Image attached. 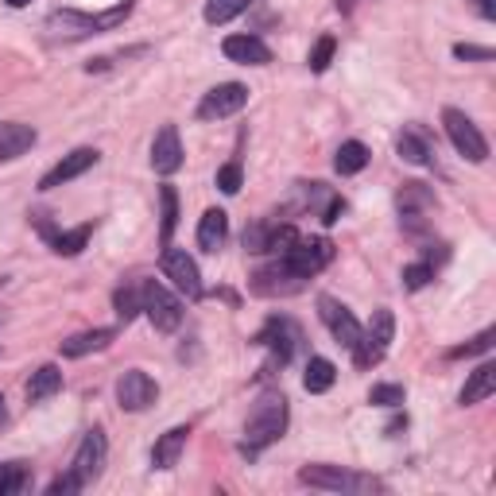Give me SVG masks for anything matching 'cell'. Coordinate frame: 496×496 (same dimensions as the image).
Masks as SVG:
<instances>
[{
    "mask_svg": "<svg viewBox=\"0 0 496 496\" xmlns=\"http://www.w3.org/2000/svg\"><path fill=\"white\" fill-rule=\"evenodd\" d=\"M299 481L303 485H314V489H329V492H369V489H381V481L372 477H357L341 466H303L299 469Z\"/></svg>",
    "mask_w": 496,
    "mask_h": 496,
    "instance_id": "obj_6",
    "label": "cell"
},
{
    "mask_svg": "<svg viewBox=\"0 0 496 496\" xmlns=\"http://www.w3.org/2000/svg\"><path fill=\"white\" fill-rule=\"evenodd\" d=\"M8 423V407H4V396H0V427Z\"/></svg>",
    "mask_w": 496,
    "mask_h": 496,
    "instance_id": "obj_41",
    "label": "cell"
},
{
    "mask_svg": "<svg viewBox=\"0 0 496 496\" xmlns=\"http://www.w3.org/2000/svg\"><path fill=\"white\" fill-rule=\"evenodd\" d=\"M252 4V0H206V23H229V20H237L241 12Z\"/></svg>",
    "mask_w": 496,
    "mask_h": 496,
    "instance_id": "obj_29",
    "label": "cell"
},
{
    "mask_svg": "<svg viewBox=\"0 0 496 496\" xmlns=\"http://www.w3.org/2000/svg\"><path fill=\"white\" fill-rule=\"evenodd\" d=\"M58 388H63V372H58L55 364H43V369H35L31 381H28V399L39 404V399H51Z\"/></svg>",
    "mask_w": 496,
    "mask_h": 496,
    "instance_id": "obj_24",
    "label": "cell"
},
{
    "mask_svg": "<svg viewBox=\"0 0 496 496\" xmlns=\"http://www.w3.org/2000/svg\"><path fill=\"white\" fill-rule=\"evenodd\" d=\"M442 124H446V136H450V144L462 151L469 163H485V159H489L485 136H481V128L469 121L462 109H446V113H442Z\"/></svg>",
    "mask_w": 496,
    "mask_h": 496,
    "instance_id": "obj_7",
    "label": "cell"
},
{
    "mask_svg": "<svg viewBox=\"0 0 496 496\" xmlns=\"http://www.w3.org/2000/svg\"><path fill=\"white\" fill-rule=\"evenodd\" d=\"M151 167L159 175H175L183 167V144H179V128L163 124L156 133V144H151Z\"/></svg>",
    "mask_w": 496,
    "mask_h": 496,
    "instance_id": "obj_16",
    "label": "cell"
},
{
    "mask_svg": "<svg viewBox=\"0 0 496 496\" xmlns=\"http://www.w3.org/2000/svg\"><path fill=\"white\" fill-rule=\"evenodd\" d=\"M28 148H35V128L20 121H0V163L20 159Z\"/></svg>",
    "mask_w": 496,
    "mask_h": 496,
    "instance_id": "obj_18",
    "label": "cell"
},
{
    "mask_svg": "<svg viewBox=\"0 0 496 496\" xmlns=\"http://www.w3.org/2000/svg\"><path fill=\"white\" fill-rule=\"evenodd\" d=\"M334 51H338V39H334V35H322V39L314 43L311 58H306V66H311L314 74H326V66L334 63Z\"/></svg>",
    "mask_w": 496,
    "mask_h": 496,
    "instance_id": "obj_31",
    "label": "cell"
},
{
    "mask_svg": "<svg viewBox=\"0 0 496 496\" xmlns=\"http://www.w3.org/2000/svg\"><path fill=\"white\" fill-rule=\"evenodd\" d=\"M454 55H458V58H466V63H469V58H477V63H489V58H492V47H474V43H458V47H454Z\"/></svg>",
    "mask_w": 496,
    "mask_h": 496,
    "instance_id": "obj_38",
    "label": "cell"
},
{
    "mask_svg": "<svg viewBox=\"0 0 496 496\" xmlns=\"http://www.w3.org/2000/svg\"><path fill=\"white\" fill-rule=\"evenodd\" d=\"M105 458H109V439H105L101 427H93V431H86V439H81L70 474H74L81 485H93V481L101 477V469H105Z\"/></svg>",
    "mask_w": 496,
    "mask_h": 496,
    "instance_id": "obj_8",
    "label": "cell"
},
{
    "mask_svg": "<svg viewBox=\"0 0 496 496\" xmlns=\"http://www.w3.org/2000/svg\"><path fill=\"white\" fill-rule=\"evenodd\" d=\"M229 237V218L226 210H206L202 221H198V244L206 248V252H218L221 244Z\"/></svg>",
    "mask_w": 496,
    "mask_h": 496,
    "instance_id": "obj_20",
    "label": "cell"
},
{
    "mask_svg": "<svg viewBox=\"0 0 496 496\" xmlns=\"http://www.w3.org/2000/svg\"><path fill=\"white\" fill-rule=\"evenodd\" d=\"M283 431H287V396L268 388V392L256 396L252 411H248L244 423V454H260L264 446L279 442Z\"/></svg>",
    "mask_w": 496,
    "mask_h": 496,
    "instance_id": "obj_1",
    "label": "cell"
},
{
    "mask_svg": "<svg viewBox=\"0 0 496 496\" xmlns=\"http://www.w3.org/2000/svg\"><path fill=\"white\" fill-rule=\"evenodd\" d=\"M244 105H248V90L241 86V81H226V86H214L202 98V105H198V116H202V121H221V116L241 113Z\"/></svg>",
    "mask_w": 496,
    "mask_h": 496,
    "instance_id": "obj_12",
    "label": "cell"
},
{
    "mask_svg": "<svg viewBox=\"0 0 496 496\" xmlns=\"http://www.w3.org/2000/svg\"><path fill=\"white\" fill-rule=\"evenodd\" d=\"M128 12H133V0L101 12V16H86V12H51L47 28L55 35H70V39H74V35H101V31H113L116 23H124Z\"/></svg>",
    "mask_w": 496,
    "mask_h": 496,
    "instance_id": "obj_2",
    "label": "cell"
},
{
    "mask_svg": "<svg viewBox=\"0 0 496 496\" xmlns=\"http://www.w3.org/2000/svg\"><path fill=\"white\" fill-rule=\"evenodd\" d=\"M113 303H116V314L124 318V322H133V318L140 314V283H128V287H121L113 295Z\"/></svg>",
    "mask_w": 496,
    "mask_h": 496,
    "instance_id": "obj_32",
    "label": "cell"
},
{
    "mask_svg": "<svg viewBox=\"0 0 496 496\" xmlns=\"http://www.w3.org/2000/svg\"><path fill=\"white\" fill-rule=\"evenodd\" d=\"M93 163H98V151L93 148H78V151H70V156H63L55 163L51 171L39 179V191H55V186H63L70 179H78V175H86Z\"/></svg>",
    "mask_w": 496,
    "mask_h": 496,
    "instance_id": "obj_15",
    "label": "cell"
},
{
    "mask_svg": "<svg viewBox=\"0 0 496 496\" xmlns=\"http://www.w3.org/2000/svg\"><path fill=\"white\" fill-rule=\"evenodd\" d=\"M318 318L326 322V329L334 334L338 346H346V349L357 346V338H361V322L353 318V311H349L346 303H338L334 295H318Z\"/></svg>",
    "mask_w": 496,
    "mask_h": 496,
    "instance_id": "obj_9",
    "label": "cell"
},
{
    "mask_svg": "<svg viewBox=\"0 0 496 496\" xmlns=\"http://www.w3.org/2000/svg\"><path fill=\"white\" fill-rule=\"evenodd\" d=\"M81 489H86V485H81V481L74 477V474H66V477H55L51 481V489H47V492H51V496H58V492H81Z\"/></svg>",
    "mask_w": 496,
    "mask_h": 496,
    "instance_id": "obj_39",
    "label": "cell"
},
{
    "mask_svg": "<svg viewBox=\"0 0 496 496\" xmlns=\"http://www.w3.org/2000/svg\"><path fill=\"white\" fill-rule=\"evenodd\" d=\"M159 202H163L159 237H163V244H171V233H175V226H179V194H175V186H163V191H159Z\"/></svg>",
    "mask_w": 496,
    "mask_h": 496,
    "instance_id": "obj_28",
    "label": "cell"
},
{
    "mask_svg": "<svg viewBox=\"0 0 496 496\" xmlns=\"http://www.w3.org/2000/svg\"><path fill=\"white\" fill-rule=\"evenodd\" d=\"M399 156H404L407 163H415V167H423V163H431V148L423 144V136L419 133H404L399 136Z\"/></svg>",
    "mask_w": 496,
    "mask_h": 496,
    "instance_id": "obj_30",
    "label": "cell"
},
{
    "mask_svg": "<svg viewBox=\"0 0 496 496\" xmlns=\"http://www.w3.org/2000/svg\"><path fill=\"white\" fill-rule=\"evenodd\" d=\"M163 276H167L175 287H179L186 299H202V276H198V264L186 256V248H171L163 252Z\"/></svg>",
    "mask_w": 496,
    "mask_h": 496,
    "instance_id": "obj_11",
    "label": "cell"
},
{
    "mask_svg": "<svg viewBox=\"0 0 496 496\" xmlns=\"http://www.w3.org/2000/svg\"><path fill=\"white\" fill-rule=\"evenodd\" d=\"M329 260H334V244H329L326 237H295L287 248H283V264H287L291 271H299L303 279L318 276Z\"/></svg>",
    "mask_w": 496,
    "mask_h": 496,
    "instance_id": "obj_5",
    "label": "cell"
},
{
    "mask_svg": "<svg viewBox=\"0 0 496 496\" xmlns=\"http://www.w3.org/2000/svg\"><path fill=\"white\" fill-rule=\"evenodd\" d=\"M90 233H93V226H78V229H70V233H51V248L58 256H78L81 248H86V241H90Z\"/></svg>",
    "mask_w": 496,
    "mask_h": 496,
    "instance_id": "obj_27",
    "label": "cell"
},
{
    "mask_svg": "<svg viewBox=\"0 0 496 496\" xmlns=\"http://www.w3.org/2000/svg\"><path fill=\"white\" fill-rule=\"evenodd\" d=\"M23 481H28V469H23L20 462H8L0 466V496H12L23 489Z\"/></svg>",
    "mask_w": 496,
    "mask_h": 496,
    "instance_id": "obj_33",
    "label": "cell"
},
{
    "mask_svg": "<svg viewBox=\"0 0 496 496\" xmlns=\"http://www.w3.org/2000/svg\"><path fill=\"white\" fill-rule=\"evenodd\" d=\"M338 381V369H334V361H326V357H311L306 361V376H303V388L306 392H329Z\"/></svg>",
    "mask_w": 496,
    "mask_h": 496,
    "instance_id": "obj_23",
    "label": "cell"
},
{
    "mask_svg": "<svg viewBox=\"0 0 496 496\" xmlns=\"http://www.w3.org/2000/svg\"><path fill=\"white\" fill-rule=\"evenodd\" d=\"M369 404H376V407H399V404H404V388H399V384H376L372 392H369Z\"/></svg>",
    "mask_w": 496,
    "mask_h": 496,
    "instance_id": "obj_34",
    "label": "cell"
},
{
    "mask_svg": "<svg viewBox=\"0 0 496 496\" xmlns=\"http://www.w3.org/2000/svg\"><path fill=\"white\" fill-rule=\"evenodd\" d=\"M477 12L485 20H496V0H477Z\"/></svg>",
    "mask_w": 496,
    "mask_h": 496,
    "instance_id": "obj_40",
    "label": "cell"
},
{
    "mask_svg": "<svg viewBox=\"0 0 496 496\" xmlns=\"http://www.w3.org/2000/svg\"><path fill=\"white\" fill-rule=\"evenodd\" d=\"M221 51H226L229 63H244V66H268L271 63L268 43L256 39V35H229V39L221 43Z\"/></svg>",
    "mask_w": 496,
    "mask_h": 496,
    "instance_id": "obj_17",
    "label": "cell"
},
{
    "mask_svg": "<svg viewBox=\"0 0 496 496\" xmlns=\"http://www.w3.org/2000/svg\"><path fill=\"white\" fill-rule=\"evenodd\" d=\"M256 341H260V346H268V349H271V361H268V369H264V372H271L276 364L283 369V364L291 361L295 341H299V329H295V326L287 322V318H271L268 329H264V334H260Z\"/></svg>",
    "mask_w": 496,
    "mask_h": 496,
    "instance_id": "obj_13",
    "label": "cell"
},
{
    "mask_svg": "<svg viewBox=\"0 0 496 496\" xmlns=\"http://www.w3.org/2000/svg\"><path fill=\"white\" fill-rule=\"evenodd\" d=\"M492 341H496V329H481V334H477L474 341H466V346L450 349V357H474V353H489V349H492Z\"/></svg>",
    "mask_w": 496,
    "mask_h": 496,
    "instance_id": "obj_35",
    "label": "cell"
},
{
    "mask_svg": "<svg viewBox=\"0 0 496 496\" xmlns=\"http://www.w3.org/2000/svg\"><path fill=\"white\" fill-rule=\"evenodd\" d=\"M353 4H357V0H338V8H341V12H353Z\"/></svg>",
    "mask_w": 496,
    "mask_h": 496,
    "instance_id": "obj_42",
    "label": "cell"
},
{
    "mask_svg": "<svg viewBox=\"0 0 496 496\" xmlns=\"http://www.w3.org/2000/svg\"><path fill=\"white\" fill-rule=\"evenodd\" d=\"M159 399V384L151 381L144 369H128L121 381H116V404L124 411H148Z\"/></svg>",
    "mask_w": 496,
    "mask_h": 496,
    "instance_id": "obj_10",
    "label": "cell"
},
{
    "mask_svg": "<svg viewBox=\"0 0 496 496\" xmlns=\"http://www.w3.org/2000/svg\"><path fill=\"white\" fill-rule=\"evenodd\" d=\"M431 279H434V268L431 264H407L404 268V287L407 291H423Z\"/></svg>",
    "mask_w": 496,
    "mask_h": 496,
    "instance_id": "obj_36",
    "label": "cell"
},
{
    "mask_svg": "<svg viewBox=\"0 0 496 496\" xmlns=\"http://www.w3.org/2000/svg\"><path fill=\"white\" fill-rule=\"evenodd\" d=\"M218 191L221 194H237L241 191V163H226L218 171Z\"/></svg>",
    "mask_w": 496,
    "mask_h": 496,
    "instance_id": "obj_37",
    "label": "cell"
},
{
    "mask_svg": "<svg viewBox=\"0 0 496 496\" xmlns=\"http://www.w3.org/2000/svg\"><path fill=\"white\" fill-rule=\"evenodd\" d=\"M399 214L407 218V226H415L419 221V210H427L431 206V191L423 183H404V191H399Z\"/></svg>",
    "mask_w": 496,
    "mask_h": 496,
    "instance_id": "obj_25",
    "label": "cell"
},
{
    "mask_svg": "<svg viewBox=\"0 0 496 496\" xmlns=\"http://www.w3.org/2000/svg\"><path fill=\"white\" fill-rule=\"evenodd\" d=\"M392 338H396V318H392L388 306H381V311H372L369 329H361L357 346H353V361H357V369H372V364H381L388 357Z\"/></svg>",
    "mask_w": 496,
    "mask_h": 496,
    "instance_id": "obj_3",
    "label": "cell"
},
{
    "mask_svg": "<svg viewBox=\"0 0 496 496\" xmlns=\"http://www.w3.org/2000/svg\"><path fill=\"white\" fill-rule=\"evenodd\" d=\"M303 287H306V279L299 276V271H291L287 264H283V256L271 268H260L252 276V291L256 295H295Z\"/></svg>",
    "mask_w": 496,
    "mask_h": 496,
    "instance_id": "obj_14",
    "label": "cell"
},
{
    "mask_svg": "<svg viewBox=\"0 0 496 496\" xmlns=\"http://www.w3.org/2000/svg\"><path fill=\"white\" fill-rule=\"evenodd\" d=\"M496 392V364L492 361H485V364H477L474 372H469V381H466V388H462V407H474V404H481V399H489Z\"/></svg>",
    "mask_w": 496,
    "mask_h": 496,
    "instance_id": "obj_19",
    "label": "cell"
},
{
    "mask_svg": "<svg viewBox=\"0 0 496 496\" xmlns=\"http://www.w3.org/2000/svg\"><path fill=\"white\" fill-rule=\"evenodd\" d=\"M140 311H144L151 318V326L163 329V334L179 329V322H183V303L175 299L163 283H156V279L140 283Z\"/></svg>",
    "mask_w": 496,
    "mask_h": 496,
    "instance_id": "obj_4",
    "label": "cell"
},
{
    "mask_svg": "<svg viewBox=\"0 0 496 496\" xmlns=\"http://www.w3.org/2000/svg\"><path fill=\"white\" fill-rule=\"evenodd\" d=\"M8 4H12V8H23V4H31V0H8Z\"/></svg>",
    "mask_w": 496,
    "mask_h": 496,
    "instance_id": "obj_43",
    "label": "cell"
},
{
    "mask_svg": "<svg viewBox=\"0 0 496 496\" xmlns=\"http://www.w3.org/2000/svg\"><path fill=\"white\" fill-rule=\"evenodd\" d=\"M186 439H191V427H171V431L156 442V450H151V466H156V469H171L175 462H179Z\"/></svg>",
    "mask_w": 496,
    "mask_h": 496,
    "instance_id": "obj_21",
    "label": "cell"
},
{
    "mask_svg": "<svg viewBox=\"0 0 496 496\" xmlns=\"http://www.w3.org/2000/svg\"><path fill=\"white\" fill-rule=\"evenodd\" d=\"M116 338V329H86V334H74L63 341V357H86V353L105 349Z\"/></svg>",
    "mask_w": 496,
    "mask_h": 496,
    "instance_id": "obj_22",
    "label": "cell"
},
{
    "mask_svg": "<svg viewBox=\"0 0 496 496\" xmlns=\"http://www.w3.org/2000/svg\"><path fill=\"white\" fill-rule=\"evenodd\" d=\"M364 163H369V148L357 144V140L341 144V148H338V156H334L338 175H357V171H364Z\"/></svg>",
    "mask_w": 496,
    "mask_h": 496,
    "instance_id": "obj_26",
    "label": "cell"
}]
</instances>
